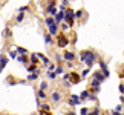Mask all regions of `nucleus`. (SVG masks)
Returning a JSON list of instances; mask_svg holds the SVG:
<instances>
[{
  "instance_id": "obj_18",
  "label": "nucleus",
  "mask_w": 124,
  "mask_h": 115,
  "mask_svg": "<svg viewBox=\"0 0 124 115\" xmlns=\"http://www.w3.org/2000/svg\"><path fill=\"white\" fill-rule=\"evenodd\" d=\"M6 61H8L6 57H2V58H0V68H3V66L6 65Z\"/></svg>"
},
{
  "instance_id": "obj_17",
  "label": "nucleus",
  "mask_w": 124,
  "mask_h": 115,
  "mask_svg": "<svg viewBox=\"0 0 124 115\" xmlns=\"http://www.w3.org/2000/svg\"><path fill=\"white\" fill-rule=\"evenodd\" d=\"M37 77H39V72H34V74H31L28 77V80H37Z\"/></svg>"
},
{
  "instance_id": "obj_22",
  "label": "nucleus",
  "mask_w": 124,
  "mask_h": 115,
  "mask_svg": "<svg viewBox=\"0 0 124 115\" xmlns=\"http://www.w3.org/2000/svg\"><path fill=\"white\" fill-rule=\"evenodd\" d=\"M40 111H49V104H41Z\"/></svg>"
},
{
  "instance_id": "obj_10",
  "label": "nucleus",
  "mask_w": 124,
  "mask_h": 115,
  "mask_svg": "<svg viewBox=\"0 0 124 115\" xmlns=\"http://www.w3.org/2000/svg\"><path fill=\"white\" fill-rule=\"evenodd\" d=\"M74 58H75V54H74L72 51H66L64 52V60L66 61H72Z\"/></svg>"
},
{
  "instance_id": "obj_12",
  "label": "nucleus",
  "mask_w": 124,
  "mask_h": 115,
  "mask_svg": "<svg viewBox=\"0 0 124 115\" xmlns=\"http://www.w3.org/2000/svg\"><path fill=\"white\" fill-rule=\"evenodd\" d=\"M52 100H54L55 103H58L60 100H61V94L60 92H54V94H52Z\"/></svg>"
},
{
  "instance_id": "obj_7",
  "label": "nucleus",
  "mask_w": 124,
  "mask_h": 115,
  "mask_svg": "<svg viewBox=\"0 0 124 115\" xmlns=\"http://www.w3.org/2000/svg\"><path fill=\"white\" fill-rule=\"evenodd\" d=\"M69 104H70V106H77V104H81V98L77 97V95H70V98H69Z\"/></svg>"
},
{
  "instance_id": "obj_26",
  "label": "nucleus",
  "mask_w": 124,
  "mask_h": 115,
  "mask_svg": "<svg viewBox=\"0 0 124 115\" xmlns=\"http://www.w3.org/2000/svg\"><path fill=\"white\" fill-rule=\"evenodd\" d=\"M18 61H22V63H26V57H25V55L18 57Z\"/></svg>"
},
{
  "instance_id": "obj_13",
  "label": "nucleus",
  "mask_w": 124,
  "mask_h": 115,
  "mask_svg": "<svg viewBox=\"0 0 124 115\" xmlns=\"http://www.w3.org/2000/svg\"><path fill=\"white\" fill-rule=\"evenodd\" d=\"M89 97H90V90H83V92L80 94V98H81V100H86Z\"/></svg>"
},
{
  "instance_id": "obj_24",
  "label": "nucleus",
  "mask_w": 124,
  "mask_h": 115,
  "mask_svg": "<svg viewBox=\"0 0 124 115\" xmlns=\"http://www.w3.org/2000/svg\"><path fill=\"white\" fill-rule=\"evenodd\" d=\"M89 71H90V68H87V69H84V71H83V74H81V78H84V77L89 74Z\"/></svg>"
},
{
  "instance_id": "obj_5",
  "label": "nucleus",
  "mask_w": 124,
  "mask_h": 115,
  "mask_svg": "<svg viewBox=\"0 0 124 115\" xmlns=\"http://www.w3.org/2000/svg\"><path fill=\"white\" fill-rule=\"evenodd\" d=\"M69 80H70V83H72V84H77V83L81 81V75L77 74V72H70L69 74Z\"/></svg>"
},
{
  "instance_id": "obj_6",
  "label": "nucleus",
  "mask_w": 124,
  "mask_h": 115,
  "mask_svg": "<svg viewBox=\"0 0 124 115\" xmlns=\"http://www.w3.org/2000/svg\"><path fill=\"white\" fill-rule=\"evenodd\" d=\"M46 12L47 14H52V16H57V5H55V2L52 0V2H49V5H47V8H46Z\"/></svg>"
},
{
  "instance_id": "obj_31",
  "label": "nucleus",
  "mask_w": 124,
  "mask_h": 115,
  "mask_svg": "<svg viewBox=\"0 0 124 115\" xmlns=\"http://www.w3.org/2000/svg\"><path fill=\"white\" fill-rule=\"evenodd\" d=\"M121 109H123V104H118V106L115 107V111L116 112H121Z\"/></svg>"
},
{
  "instance_id": "obj_11",
  "label": "nucleus",
  "mask_w": 124,
  "mask_h": 115,
  "mask_svg": "<svg viewBox=\"0 0 124 115\" xmlns=\"http://www.w3.org/2000/svg\"><path fill=\"white\" fill-rule=\"evenodd\" d=\"M64 11H60L58 14H57V16H55V23H57V25H58V23L61 22V20H63V18H64Z\"/></svg>"
},
{
  "instance_id": "obj_1",
  "label": "nucleus",
  "mask_w": 124,
  "mask_h": 115,
  "mask_svg": "<svg viewBox=\"0 0 124 115\" xmlns=\"http://www.w3.org/2000/svg\"><path fill=\"white\" fill-rule=\"evenodd\" d=\"M97 58H98V55L95 54L93 51H81V54H80V60H81V63H84L87 68L93 66V63H95Z\"/></svg>"
},
{
  "instance_id": "obj_33",
  "label": "nucleus",
  "mask_w": 124,
  "mask_h": 115,
  "mask_svg": "<svg viewBox=\"0 0 124 115\" xmlns=\"http://www.w3.org/2000/svg\"><path fill=\"white\" fill-rule=\"evenodd\" d=\"M55 75H57V74H54V72H49V74H47V77H49V78H55Z\"/></svg>"
},
{
  "instance_id": "obj_20",
  "label": "nucleus",
  "mask_w": 124,
  "mask_h": 115,
  "mask_svg": "<svg viewBox=\"0 0 124 115\" xmlns=\"http://www.w3.org/2000/svg\"><path fill=\"white\" fill-rule=\"evenodd\" d=\"M45 89H47V83H46V81H41V84H40V90H45Z\"/></svg>"
},
{
  "instance_id": "obj_28",
  "label": "nucleus",
  "mask_w": 124,
  "mask_h": 115,
  "mask_svg": "<svg viewBox=\"0 0 124 115\" xmlns=\"http://www.w3.org/2000/svg\"><path fill=\"white\" fill-rule=\"evenodd\" d=\"M81 16H83V11H81V9H80V11H77V12H75V17H78V18H80Z\"/></svg>"
},
{
  "instance_id": "obj_9",
  "label": "nucleus",
  "mask_w": 124,
  "mask_h": 115,
  "mask_svg": "<svg viewBox=\"0 0 124 115\" xmlns=\"http://www.w3.org/2000/svg\"><path fill=\"white\" fill-rule=\"evenodd\" d=\"M100 66H101V72H103L104 75H106V78H107V77L110 75V72H109V69H107V66H106V63H104V61L101 60V61H100Z\"/></svg>"
},
{
  "instance_id": "obj_27",
  "label": "nucleus",
  "mask_w": 124,
  "mask_h": 115,
  "mask_svg": "<svg viewBox=\"0 0 124 115\" xmlns=\"http://www.w3.org/2000/svg\"><path fill=\"white\" fill-rule=\"evenodd\" d=\"M118 90H120V94H124V84H120V86H118Z\"/></svg>"
},
{
  "instance_id": "obj_30",
  "label": "nucleus",
  "mask_w": 124,
  "mask_h": 115,
  "mask_svg": "<svg viewBox=\"0 0 124 115\" xmlns=\"http://www.w3.org/2000/svg\"><path fill=\"white\" fill-rule=\"evenodd\" d=\"M89 100H90V101H97V97H95L93 94H90V97H89Z\"/></svg>"
},
{
  "instance_id": "obj_29",
  "label": "nucleus",
  "mask_w": 124,
  "mask_h": 115,
  "mask_svg": "<svg viewBox=\"0 0 124 115\" xmlns=\"http://www.w3.org/2000/svg\"><path fill=\"white\" fill-rule=\"evenodd\" d=\"M40 115H52L49 111H40Z\"/></svg>"
},
{
  "instance_id": "obj_23",
  "label": "nucleus",
  "mask_w": 124,
  "mask_h": 115,
  "mask_svg": "<svg viewBox=\"0 0 124 115\" xmlns=\"http://www.w3.org/2000/svg\"><path fill=\"white\" fill-rule=\"evenodd\" d=\"M55 74L58 75V74H63V68H61V66H58V68L55 69Z\"/></svg>"
},
{
  "instance_id": "obj_32",
  "label": "nucleus",
  "mask_w": 124,
  "mask_h": 115,
  "mask_svg": "<svg viewBox=\"0 0 124 115\" xmlns=\"http://www.w3.org/2000/svg\"><path fill=\"white\" fill-rule=\"evenodd\" d=\"M23 18H25V16H23V12H22V14H20V16H18V17H17V22H22V20H23Z\"/></svg>"
},
{
  "instance_id": "obj_35",
  "label": "nucleus",
  "mask_w": 124,
  "mask_h": 115,
  "mask_svg": "<svg viewBox=\"0 0 124 115\" xmlns=\"http://www.w3.org/2000/svg\"><path fill=\"white\" fill-rule=\"evenodd\" d=\"M112 115H123L121 112H116V111H112Z\"/></svg>"
},
{
  "instance_id": "obj_3",
  "label": "nucleus",
  "mask_w": 124,
  "mask_h": 115,
  "mask_svg": "<svg viewBox=\"0 0 124 115\" xmlns=\"http://www.w3.org/2000/svg\"><path fill=\"white\" fill-rule=\"evenodd\" d=\"M57 45H58L60 48H66L69 45V38L64 34H58V37H57Z\"/></svg>"
},
{
  "instance_id": "obj_8",
  "label": "nucleus",
  "mask_w": 124,
  "mask_h": 115,
  "mask_svg": "<svg viewBox=\"0 0 124 115\" xmlns=\"http://www.w3.org/2000/svg\"><path fill=\"white\" fill-rule=\"evenodd\" d=\"M93 78H95V80H98L100 83H103V81L106 80V75H104V74L101 72V71H97V72L93 74Z\"/></svg>"
},
{
  "instance_id": "obj_15",
  "label": "nucleus",
  "mask_w": 124,
  "mask_h": 115,
  "mask_svg": "<svg viewBox=\"0 0 124 115\" xmlns=\"http://www.w3.org/2000/svg\"><path fill=\"white\" fill-rule=\"evenodd\" d=\"M45 41H46V45H51V43H52V35L51 34L45 35Z\"/></svg>"
},
{
  "instance_id": "obj_2",
  "label": "nucleus",
  "mask_w": 124,
  "mask_h": 115,
  "mask_svg": "<svg viewBox=\"0 0 124 115\" xmlns=\"http://www.w3.org/2000/svg\"><path fill=\"white\" fill-rule=\"evenodd\" d=\"M46 25H47V28H49V34L51 35H57V34H58V25L55 23V18L46 17Z\"/></svg>"
},
{
  "instance_id": "obj_25",
  "label": "nucleus",
  "mask_w": 124,
  "mask_h": 115,
  "mask_svg": "<svg viewBox=\"0 0 124 115\" xmlns=\"http://www.w3.org/2000/svg\"><path fill=\"white\" fill-rule=\"evenodd\" d=\"M17 51H18V54H26V49H25V48H17Z\"/></svg>"
},
{
  "instance_id": "obj_34",
  "label": "nucleus",
  "mask_w": 124,
  "mask_h": 115,
  "mask_svg": "<svg viewBox=\"0 0 124 115\" xmlns=\"http://www.w3.org/2000/svg\"><path fill=\"white\" fill-rule=\"evenodd\" d=\"M61 28H63V31H66V29H69V25H68V23H66V25H63Z\"/></svg>"
},
{
  "instance_id": "obj_19",
  "label": "nucleus",
  "mask_w": 124,
  "mask_h": 115,
  "mask_svg": "<svg viewBox=\"0 0 124 115\" xmlns=\"http://www.w3.org/2000/svg\"><path fill=\"white\" fill-rule=\"evenodd\" d=\"M80 115H89V109L87 107H83L81 111H80Z\"/></svg>"
},
{
  "instance_id": "obj_37",
  "label": "nucleus",
  "mask_w": 124,
  "mask_h": 115,
  "mask_svg": "<svg viewBox=\"0 0 124 115\" xmlns=\"http://www.w3.org/2000/svg\"><path fill=\"white\" fill-rule=\"evenodd\" d=\"M51 2H52V0H51Z\"/></svg>"
},
{
  "instance_id": "obj_14",
  "label": "nucleus",
  "mask_w": 124,
  "mask_h": 115,
  "mask_svg": "<svg viewBox=\"0 0 124 115\" xmlns=\"http://www.w3.org/2000/svg\"><path fill=\"white\" fill-rule=\"evenodd\" d=\"M31 61H32V65H37V61H39V55H37V54H32L31 55Z\"/></svg>"
},
{
  "instance_id": "obj_36",
  "label": "nucleus",
  "mask_w": 124,
  "mask_h": 115,
  "mask_svg": "<svg viewBox=\"0 0 124 115\" xmlns=\"http://www.w3.org/2000/svg\"><path fill=\"white\" fill-rule=\"evenodd\" d=\"M66 115H75V114H74V112H70V114H66Z\"/></svg>"
},
{
  "instance_id": "obj_21",
  "label": "nucleus",
  "mask_w": 124,
  "mask_h": 115,
  "mask_svg": "<svg viewBox=\"0 0 124 115\" xmlns=\"http://www.w3.org/2000/svg\"><path fill=\"white\" fill-rule=\"evenodd\" d=\"M39 98H46V94H45V90H39Z\"/></svg>"
},
{
  "instance_id": "obj_16",
  "label": "nucleus",
  "mask_w": 124,
  "mask_h": 115,
  "mask_svg": "<svg viewBox=\"0 0 124 115\" xmlns=\"http://www.w3.org/2000/svg\"><path fill=\"white\" fill-rule=\"evenodd\" d=\"M28 71H29L31 74H34V72H37V66H35V65H31V66H28Z\"/></svg>"
},
{
  "instance_id": "obj_4",
  "label": "nucleus",
  "mask_w": 124,
  "mask_h": 115,
  "mask_svg": "<svg viewBox=\"0 0 124 115\" xmlns=\"http://www.w3.org/2000/svg\"><path fill=\"white\" fill-rule=\"evenodd\" d=\"M74 17H75V14L72 9H66V14H64V20L66 23H68L69 26H72L74 25Z\"/></svg>"
}]
</instances>
